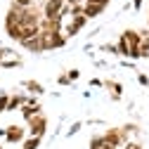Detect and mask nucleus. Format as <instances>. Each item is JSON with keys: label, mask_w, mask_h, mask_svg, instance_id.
<instances>
[{"label": "nucleus", "mask_w": 149, "mask_h": 149, "mask_svg": "<svg viewBox=\"0 0 149 149\" xmlns=\"http://www.w3.org/2000/svg\"><path fill=\"white\" fill-rule=\"evenodd\" d=\"M66 36L64 31H52V33H40V43H43V52H50V50H59L66 45Z\"/></svg>", "instance_id": "obj_1"}, {"label": "nucleus", "mask_w": 149, "mask_h": 149, "mask_svg": "<svg viewBox=\"0 0 149 149\" xmlns=\"http://www.w3.org/2000/svg\"><path fill=\"white\" fill-rule=\"evenodd\" d=\"M104 88L111 90V102H121V97H123V83L109 78V81H104Z\"/></svg>", "instance_id": "obj_7"}, {"label": "nucleus", "mask_w": 149, "mask_h": 149, "mask_svg": "<svg viewBox=\"0 0 149 149\" xmlns=\"http://www.w3.org/2000/svg\"><path fill=\"white\" fill-rule=\"evenodd\" d=\"M64 36H66V38H73V36H78V29L73 26L71 22H69V24L64 26Z\"/></svg>", "instance_id": "obj_20"}, {"label": "nucleus", "mask_w": 149, "mask_h": 149, "mask_svg": "<svg viewBox=\"0 0 149 149\" xmlns=\"http://www.w3.org/2000/svg\"><path fill=\"white\" fill-rule=\"evenodd\" d=\"M66 76H69L71 83H76V81L81 78V71H78V69H69V71H66Z\"/></svg>", "instance_id": "obj_22"}, {"label": "nucleus", "mask_w": 149, "mask_h": 149, "mask_svg": "<svg viewBox=\"0 0 149 149\" xmlns=\"http://www.w3.org/2000/svg\"><path fill=\"white\" fill-rule=\"evenodd\" d=\"M26 130H29V137H43L47 133V116L45 114L33 116L31 121H26Z\"/></svg>", "instance_id": "obj_3"}, {"label": "nucleus", "mask_w": 149, "mask_h": 149, "mask_svg": "<svg viewBox=\"0 0 149 149\" xmlns=\"http://www.w3.org/2000/svg\"><path fill=\"white\" fill-rule=\"evenodd\" d=\"M24 59L19 57V52H14V47H0V69H19Z\"/></svg>", "instance_id": "obj_2"}, {"label": "nucleus", "mask_w": 149, "mask_h": 149, "mask_svg": "<svg viewBox=\"0 0 149 149\" xmlns=\"http://www.w3.org/2000/svg\"><path fill=\"white\" fill-rule=\"evenodd\" d=\"M104 135H92L90 137V149H104Z\"/></svg>", "instance_id": "obj_15"}, {"label": "nucleus", "mask_w": 149, "mask_h": 149, "mask_svg": "<svg viewBox=\"0 0 149 149\" xmlns=\"http://www.w3.org/2000/svg\"><path fill=\"white\" fill-rule=\"evenodd\" d=\"M0 149H3V144H0Z\"/></svg>", "instance_id": "obj_32"}, {"label": "nucleus", "mask_w": 149, "mask_h": 149, "mask_svg": "<svg viewBox=\"0 0 149 149\" xmlns=\"http://www.w3.org/2000/svg\"><path fill=\"white\" fill-rule=\"evenodd\" d=\"M24 50H29V52H43V43H40V36H31V38H26V40H22L19 43Z\"/></svg>", "instance_id": "obj_9"}, {"label": "nucleus", "mask_w": 149, "mask_h": 149, "mask_svg": "<svg viewBox=\"0 0 149 149\" xmlns=\"http://www.w3.org/2000/svg\"><path fill=\"white\" fill-rule=\"evenodd\" d=\"M40 142H43V137H26L22 142V149H38Z\"/></svg>", "instance_id": "obj_14"}, {"label": "nucleus", "mask_w": 149, "mask_h": 149, "mask_svg": "<svg viewBox=\"0 0 149 149\" xmlns=\"http://www.w3.org/2000/svg\"><path fill=\"white\" fill-rule=\"evenodd\" d=\"M100 50L107 52V54H118V45H116V43H104Z\"/></svg>", "instance_id": "obj_18"}, {"label": "nucleus", "mask_w": 149, "mask_h": 149, "mask_svg": "<svg viewBox=\"0 0 149 149\" xmlns=\"http://www.w3.org/2000/svg\"><path fill=\"white\" fill-rule=\"evenodd\" d=\"M90 85H92V88H104V81H100V78H90Z\"/></svg>", "instance_id": "obj_28"}, {"label": "nucleus", "mask_w": 149, "mask_h": 149, "mask_svg": "<svg viewBox=\"0 0 149 149\" xmlns=\"http://www.w3.org/2000/svg\"><path fill=\"white\" fill-rule=\"evenodd\" d=\"M142 5H144V0H133V10H135V12H140Z\"/></svg>", "instance_id": "obj_29"}, {"label": "nucleus", "mask_w": 149, "mask_h": 149, "mask_svg": "<svg viewBox=\"0 0 149 149\" xmlns=\"http://www.w3.org/2000/svg\"><path fill=\"white\" fill-rule=\"evenodd\" d=\"M26 102H29V95H24V92H14V95H10L7 111H17V109H22Z\"/></svg>", "instance_id": "obj_10"}, {"label": "nucleus", "mask_w": 149, "mask_h": 149, "mask_svg": "<svg viewBox=\"0 0 149 149\" xmlns=\"http://www.w3.org/2000/svg\"><path fill=\"white\" fill-rule=\"evenodd\" d=\"M142 33V45H140V52H142V57H149V29L140 31Z\"/></svg>", "instance_id": "obj_13"}, {"label": "nucleus", "mask_w": 149, "mask_h": 149, "mask_svg": "<svg viewBox=\"0 0 149 149\" xmlns=\"http://www.w3.org/2000/svg\"><path fill=\"white\" fill-rule=\"evenodd\" d=\"M107 7H100V5H90V3H85V7H83V14L88 17V19H97V17L104 12Z\"/></svg>", "instance_id": "obj_11"}, {"label": "nucleus", "mask_w": 149, "mask_h": 149, "mask_svg": "<svg viewBox=\"0 0 149 149\" xmlns=\"http://www.w3.org/2000/svg\"><path fill=\"white\" fill-rule=\"evenodd\" d=\"M64 3H66V5H71V7H73V5H81V3H83V0H64Z\"/></svg>", "instance_id": "obj_30"}, {"label": "nucleus", "mask_w": 149, "mask_h": 149, "mask_svg": "<svg viewBox=\"0 0 149 149\" xmlns=\"http://www.w3.org/2000/svg\"><path fill=\"white\" fill-rule=\"evenodd\" d=\"M59 17L64 19V17H71V5H66L64 3V7H62V12H59Z\"/></svg>", "instance_id": "obj_27"}, {"label": "nucleus", "mask_w": 149, "mask_h": 149, "mask_svg": "<svg viewBox=\"0 0 149 149\" xmlns=\"http://www.w3.org/2000/svg\"><path fill=\"white\" fill-rule=\"evenodd\" d=\"M137 83H140L142 88H149V76L142 73V71H137Z\"/></svg>", "instance_id": "obj_23"}, {"label": "nucleus", "mask_w": 149, "mask_h": 149, "mask_svg": "<svg viewBox=\"0 0 149 149\" xmlns=\"http://www.w3.org/2000/svg\"><path fill=\"white\" fill-rule=\"evenodd\" d=\"M12 5L14 7H33L36 0H12Z\"/></svg>", "instance_id": "obj_21"}, {"label": "nucleus", "mask_w": 149, "mask_h": 149, "mask_svg": "<svg viewBox=\"0 0 149 149\" xmlns=\"http://www.w3.org/2000/svg\"><path fill=\"white\" fill-rule=\"evenodd\" d=\"M121 130H123V135H125L128 140H130V135H140V133H142L137 123H125V125H121Z\"/></svg>", "instance_id": "obj_12"}, {"label": "nucleus", "mask_w": 149, "mask_h": 149, "mask_svg": "<svg viewBox=\"0 0 149 149\" xmlns=\"http://www.w3.org/2000/svg\"><path fill=\"white\" fill-rule=\"evenodd\" d=\"M64 7V0H45L43 3V19H62L59 12Z\"/></svg>", "instance_id": "obj_6"}, {"label": "nucleus", "mask_w": 149, "mask_h": 149, "mask_svg": "<svg viewBox=\"0 0 149 149\" xmlns=\"http://www.w3.org/2000/svg\"><path fill=\"white\" fill-rule=\"evenodd\" d=\"M85 3H90V5H100V7H109L111 0H85Z\"/></svg>", "instance_id": "obj_24"}, {"label": "nucleus", "mask_w": 149, "mask_h": 149, "mask_svg": "<svg viewBox=\"0 0 149 149\" xmlns=\"http://www.w3.org/2000/svg\"><path fill=\"white\" fill-rule=\"evenodd\" d=\"M147 29H149V14H147Z\"/></svg>", "instance_id": "obj_31"}, {"label": "nucleus", "mask_w": 149, "mask_h": 149, "mask_svg": "<svg viewBox=\"0 0 149 149\" xmlns=\"http://www.w3.org/2000/svg\"><path fill=\"white\" fill-rule=\"evenodd\" d=\"M88 22H90V19H88L85 14H78V17H71V24L76 26L78 31H81V29H85V24H88Z\"/></svg>", "instance_id": "obj_16"}, {"label": "nucleus", "mask_w": 149, "mask_h": 149, "mask_svg": "<svg viewBox=\"0 0 149 149\" xmlns=\"http://www.w3.org/2000/svg\"><path fill=\"white\" fill-rule=\"evenodd\" d=\"M102 135H104V144L111 147V149H123L125 142H128V137L123 135L121 128H109V130H104Z\"/></svg>", "instance_id": "obj_4"}, {"label": "nucleus", "mask_w": 149, "mask_h": 149, "mask_svg": "<svg viewBox=\"0 0 149 149\" xmlns=\"http://www.w3.org/2000/svg\"><path fill=\"white\" fill-rule=\"evenodd\" d=\"M7 104H10V92H0V114H5L7 111Z\"/></svg>", "instance_id": "obj_17"}, {"label": "nucleus", "mask_w": 149, "mask_h": 149, "mask_svg": "<svg viewBox=\"0 0 149 149\" xmlns=\"http://www.w3.org/2000/svg\"><path fill=\"white\" fill-rule=\"evenodd\" d=\"M123 149H144V147H142V144H140V142H133V140H128V142H125V147H123Z\"/></svg>", "instance_id": "obj_25"}, {"label": "nucleus", "mask_w": 149, "mask_h": 149, "mask_svg": "<svg viewBox=\"0 0 149 149\" xmlns=\"http://www.w3.org/2000/svg\"><path fill=\"white\" fill-rule=\"evenodd\" d=\"M22 88H26V92H29V95H33V97H40L43 92H45L43 83L33 81V78H29V81H22Z\"/></svg>", "instance_id": "obj_8"}, {"label": "nucleus", "mask_w": 149, "mask_h": 149, "mask_svg": "<svg viewBox=\"0 0 149 149\" xmlns=\"http://www.w3.org/2000/svg\"><path fill=\"white\" fill-rule=\"evenodd\" d=\"M83 128V121H76V123H71L69 128H66V137H71V135H76L78 130Z\"/></svg>", "instance_id": "obj_19"}, {"label": "nucleus", "mask_w": 149, "mask_h": 149, "mask_svg": "<svg viewBox=\"0 0 149 149\" xmlns=\"http://www.w3.org/2000/svg\"><path fill=\"white\" fill-rule=\"evenodd\" d=\"M29 137V130L24 125H7V135H5V142L7 144H22L24 140Z\"/></svg>", "instance_id": "obj_5"}, {"label": "nucleus", "mask_w": 149, "mask_h": 149, "mask_svg": "<svg viewBox=\"0 0 149 149\" xmlns=\"http://www.w3.org/2000/svg\"><path fill=\"white\" fill-rule=\"evenodd\" d=\"M57 83H59V85H71V81H69V76H66V71H64L62 76L57 78Z\"/></svg>", "instance_id": "obj_26"}]
</instances>
